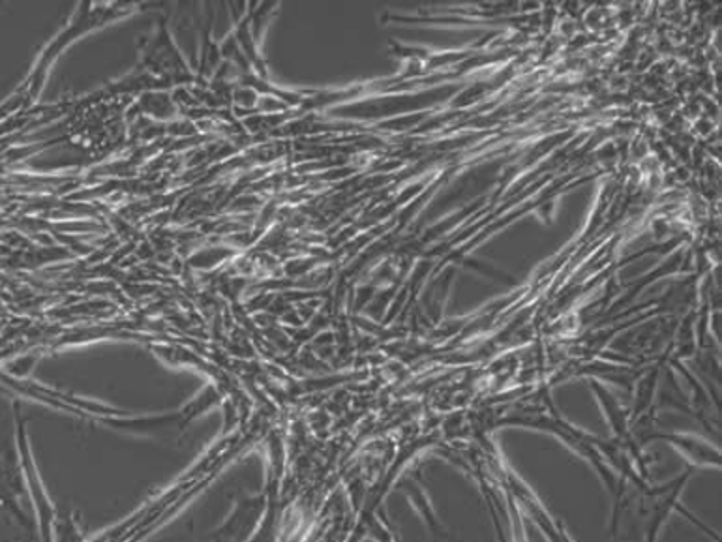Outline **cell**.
<instances>
[{"label":"cell","instance_id":"cell-3","mask_svg":"<svg viewBox=\"0 0 722 542\" xmlns=\"http://www.w3.org/2000/svg\"><path fill=\"white\" fill-rule=\"evenodd\" d=\"M409 500H411L413 505L417 507L423 517H425L426 524L430 528L431 533L436 536H447V531L439 525L437 522L436 514L431 511L430 500L426 498L425 490L423 487L417 484V481H409Z\"/></svg>","mask_w":722,"mask_h":542},{"label":"cell","instance_id":"cell-2","mask_svg":"<svg viewBox=\"0 0 722 542\" xmlns=\"http://www.w3.org/2000/svg\"><path fill=\"white\" fill-rule=\"evenodd\" d=\"M668 441L670 446L680 451L681 457L687 458V462L692 468H715L721 466V452L715 446H711L704 439L694 438V436H659Z\"/></svg>","mask_w":722,"mask_h":542},{"label":"cell","instance_id":"cell-1","mask_svg":"<svg viewBox=\"0 0 722 542\" xmlns=\"http://www.w3.org/2000/svg\"><path fill=\"white\" fill-rule=\"evenodd\" d=\"M691 475L692 470L689 468L678 479L664 482L661 487H651V484H648V487L640 488L642 498H640L638 512H640V517L645 522V542H657V536L661 533L662 525H664V522L670 519V514L674 511H680L683 517L691 520L692 524H696L700 530L710 533L708 528L700 520L694 519L692 514H689L680 503L681 492L687 487V482L691 481Z\"/></svg>","mask_w":722,"mask_h":542}]
</instances>
